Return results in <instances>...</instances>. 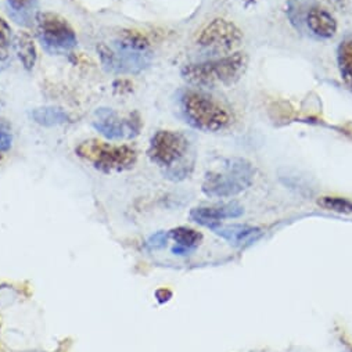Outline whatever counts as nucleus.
Listing matches in <instances>:
<instances>
[{
  "mask_svg": "<svg viewBox=\"0 0 352 352\" xmlns=\"http://www.w3.org/2000/svg\"><path fill=\"white\" fill-rule=\"evenodd\" d=\"M337 64L341 74V79L352 92V38L342 39L337 49Z\"/></svg>",
  "mask_w": 352,
  "mask_h": 352,
  "instance_id": "2eb2a0df",
  "label": "nucleus"
},
{
  "mask_svg": "<svg viewBox=\"0 0 352 352\" xmlns=\"http://www.w3.org/2000/svg\"><path fill=\"white\" fill-rule=\"evenodd\" d=\"M12 144H13V135L10 128L6 124L0 122V154L8 153L12 148Z\"/></svg>",
  "mask_w": 352,
  "mask_h": 352,
  "instance_id": "412c9836",
  "label": "nucleus"
},
{
  "mask_svg": "<svg viewBox=\"0 0 352 352\" xmlns=\"http://www.w3.org/2000/svg\"><path fill=\"white\" fill-rule=\"evenodd\" d=\"M304 25L320 39H331L337 34V21L334 16L322 6L312 3L304 17Z\"/></svg>",
  "mask_w": 352,
  "mask_h": 352,
  "instance_id": "9b49d317",
  "label": "nucleus"
},
{
  "mask_svg": "<svg viewBox=\"0 0 352 352\" xmlns=\"http://www.w3.org/2000/svg\"><path fill=\"white\" fill-rule=\"evenodd\" d=\"M255 2L256 0H244V5H245V8H250V6L255 5Z\"/></svg>",
  "mask_w": 352,
  "mask_h": 352,
  "instance_id": "b1692460",
  "label": "nucleus"
},
{
  "mask_svg": "<svg viewBox=\"0 0 352 352\" xmlns=\"http://www.w3.org/2000/svg\"><path fill=\"white\" fill-rule=\"evenodd\" d=\"M243 32L240 28L225 19H215L199 34L196 43L211 53H229L240 46Z\"/></svg>",
  "mask_w": 352,
  "mask_h": 352,
  "instance_id": "6e6552de",
  "label": "nucleus"
},
{
  "mask_svg": "<svg viewBox=\"0 0 352 352\" xmlns=\"http://www.w3.org/2000/svg\"><path fill=\"white\" fill-rule=\"evenodd\" d=\"M314 2L311 0H289L287 5V16L290 19V23L300 31H302L304 27V17L307 14L308 8Z\"/></svg>",
  "mask_w": 352,
  "mask_h": 352,
  "instance_id": "6ab92c4d",
  "label": "nucleus"
},
{
  "mask_svg": "<svg viewBox=\"0 0 352 352\" xmlns=\"http://www.w3.org/2000/svg\"><path fill=\"white\" fill-rule=\"evenodd\" d=\"M14 42H16V50H17L20 61L23 63V65L27 71H31L35 67L36 58H38L36 47L34 45L32 38L28 34L23 32L14 39Z\"/></svg>",
  "mask_w": 352,
  "mask_h": 352,
  "instance_id": "f3484780",
  "label": "nucleus"
},
{
  "mask_svg": "<svg viewBox=\"0 0 352 352\" xmlns=\"http://www.w3.org/2000/svg\"><path fill=\"white\" fill-rule=\"evenodd\" d=\"M168 233H164V232H160V233H155L154 236H151L147 241V247L150 250H157V248H161L166 244V240H168Z\"/></svg>",
  "mask_w": 352,
  "mask_h": 352,
  "instance_id": "4be33fe9",
  "label": "nucleus"
},
{
  "mask_svg": "<svg viewBox=\"0 0 352 352\" xmlns=\"http://www.w3.org/2000/svg\"><path fill=\"white\" fill-rule=\"evenodd\" d=\"M8 9L17 24L30 27L38 16V0H8Z\"/></svg>",
  "mask_w": 352,
  "mask_h": 352,
  "instance_id": "4468645a",
  "label": "nucleus"
},
{
  "mask_svg": "<svg viewBox=\"0 0 352 352\" xmlns=\"http://www.w3.org/2000/svg\"><path fill=\"white\" fill-rule=\"evenodd\" d=\"M211 230H214V233H217L222 239L236 245L251 243L262 234L259 228L250 226V225H221L219 223L214 226Z\"/></svg>",
  "mask_w": 352,
  "mask_h": 352,
  "instance_id": "f8f14e48",
  "label": "nucleus"
},
{
  "mask_svg": "<svg viewBox=\"0 0 352 352\" xmlns=\"http://www.w3.org/2000/svg\"><path fill=\"white\" fill-rule=\"evenodd\" d=\"M14 36L10 25L0 17V72H2L10 63L12 47Z\"/></svg>",
  "mask_w": 352,
  "mask_h": 352,
  "instance_id": "a211bd4d",
  "label": "nucleus"
},
{
  "mask_svg": "<svg viewBox=\"0 0 352 352\" xmlns=\"http://www.w3.org/2000/svg\"><path fill=\"white\" fill-rule=\"evenodd\" d=\"M255 169L245 158H229L221 169L207 173L203 192L208 197L228 199L240 195L252 185Z\"/></svg>",
  "mask_w": 352,
  "mask_h": 352,
  "instance_id": "39448f33",
  "label": "nucleus"
},
{
  "mask_svg": "<svg viewBox=\"0 0 352 352\" xmlns=\"http://www.w3.org/2000/svg\"><path fill=\"white\" fill-rule=\"evenodd\" d=\"M168 237L175 241V247L172 248L173 254L178 255H186L190 251L196 250L203 240V234L199 233L195 229L186 228V226H179L176 229H172L168 232Z\"/></svg>",
  "mask_w": 352,
  "mask_h": 352,
  "instance_id": "ddd939ff",
  "label": "nucleus"
},
{
  "mask_svg": "<svg viewBox=\"0 0 352 352\" xmlns=\"http://www.w3.org/2000/svg\"><path fill=\"white\" fill-rule=\"evenodd\" d=\"M31 118L42 126H57L68 121V114L60 107H38L31 111Z\"/></svg>",
  "mask_w": 352,
  "mask_h": 352,
  "instance_id": "dca6fc26",
  "label": "nucleus"
},
{
  "mask_svg": "<svg viewBox=\"0 0 352 352\" xmlns=\"http://www.w3.org/2000/svg\"><path fill=\"white\" fill-rule=\"evenodd\" d=\"M75 153L79 158L106 173L128 170L138 161V153L131 146L110 144L98 139L79 143Z\"/></svg>",
  "mask_w": 352,
  "mask_h": 352,
  "instance_id": "423d86ee",
  "label": "nucleus"
},
{
  "mask_svg": "<svg viewBox=\"0 0 352 352\" xmlns=\"http://www.w3.org/2000/svg\"><path fill=\"white\" fill-rule=\"evenodd\" d=\"M244 212L243 207L237 203L217 204L211 207H199L190 211V218L199 225L212 229L219 225L222 219H233L241 217Z\"/></svg>",
  "mask_w": 352,
  "mask_h": 352,
  "instance_id": "9d476101",
  "label": "nucleus"
},
{
  "mask_svg": "<svg viewBox=\"0 0 352 352\" xmlns=\"http://www.w3.org/2000/svg\"><path fill=\"white\" fill-rule=\"evenodd\" d=\"M323 2H326L327 5H330L331 8H334L338 12H342V10L346 9L345 0H323Z\"/></svg>",
  "mask_w": 352,
  "mask_h": 352,
  "instance_id": "5701e85b",
  "label": "nucleus"
},
{
  "mask_svg": "<svg viewBox=\"0 0 352 352\" xmlns=\"http://www.w3.org/2000/svg\"><path fill=\"white\" fill-rule=\"evenodd\" d=\"M151 162L165 169L172 181L185 179L193 170L192 146L186 135L175 131H158L150 140L147 150Z\"/></svg>",
  "mask_w": 352,
  "mask_h": 352,
  "instance_id": "f03ea898",
  "label": "nucleus"
},
{
  "mask_svg": "<svg viewBox=\"0 0 352 352\" xmlns=\"http://www.w3.org/2000/svg\"><path fill=\"white\" fill-rule=\"evenodd\" d=\"M318 206L327 211H333L338 214H352V201L344 197L324 196L318 200Z\"/></svg>",
  "mask_w": 352,
  "mask_h": 352,
  "instance_id": "aec40b11",
  "label": "nucleus"
},
{
  "mask_svg": "<svg viewBox=\"0 0 352 352\" xmlns=\"http://www.w3.org/2000/svg\"><path fill=\"white\" fill-rule=\"evenodd\" d=\"M247 67L248 56L236 52L221 58L185 65L181 75L189 85L197 87H229L243 78Z\"/></svg>",
  "mask_w": 352,
  "mask_h": 352,
  "instance_id": "7ed1b4c3",
  "label": "nucleus"
},
{
  "mask_svg": "<svg viewBox=\"0 0 352 352\" xmlns=\"http://www.w3.org/2000/svg\"><path fill=\"white\" fill-rule=\"evenodd\" d=\"M99 56L103 67L114 74H139L153 60L148 39L136 31H121L110 45L99 46Z\"/></svg>",
  "mask_w": 352,
  "mask_h": 352,
  "instance_id": "f257e3e1",
  "label": "nucleus"
},
{
  "mask_svg": "<svg viewBox=\"0 0 352 352\" xmlns=\"http://www.w3.org/2000/svg\"><path fill=\"white\" fill-rule=\"evenodd\" d=\"M179 106L185 121L203 132H221L232 124L230 111L212 96L195 89L184 91Z\"/></svg>",
  "mask_w": 352,
  "mask_h": 352,
  "instance_id": "20e7f679",
  "label": "nucleus"
},
{
  "mask_svg": "<svg viewBox=\"0 0 352 352\" xmlns=\"http://www.w3.org/2000/svg\"><path fill=\"white\" fill-rule=\"evenodd\" d=\"M35 24L42 46L52 54H65L78 43L72 27L57 14L38 13Z\"/></svg>",
  "mask_w": 352,
  "mask_h": 352,
  "instance_id": "0eeeda50",
  "label": "nucleus"
},
{
  "mask_svg": "<svg viewBox=\"0 0 352 352\" xmlns=\"http://www.w3.org/2000/svg\"><path fill=\"white\" fill-rule=\"evenodd\" d=\"M94 128L110 140L132 139L140 133L142 120L138 113L129 114L128 118H121L111 109H98L94 116Z\"/></svg>",
  "mask_w": 352,
  "mask_h": 352,
  "instance_id": "1a4fd4ad",
  "label": "nucleus"
}]
</instances>
